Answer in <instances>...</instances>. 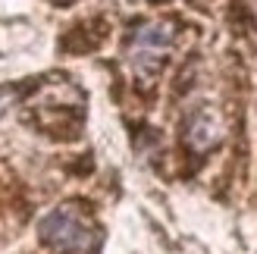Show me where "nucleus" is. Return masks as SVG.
Here are the masks:
<instances>
[{
  "mask_svg": "<svg viewBox=\"0 0 257 254\" xmlns=\"http://www.w3.org/2000/svg\"><path fill=\"white\" fill-rule=\"evenodd\" d=\"M38 232H41L44 245L63 254H91L100 242L94 220L75 204H63L57 210H50L38 226Z\"/></svg>",
  "mask_w": 257,
  "mask_h": 254,
  "instance_id": "1",
  "label": "nucleus"
},
{
  "mask_svg": "<svg viewBox=\"0 0 257 254\" xmlns=\"http://www.w3.org/2000/svg\"><path fill=\"white\" fill-rule=\"evenodd\" d=\"M16 97H19V91L16 88H4V91H0V116H4V113L16 104Z\"/></svg>",
  "mask_w": 257,
  "mask_h": 254,
  "instance_id": "2",
  "label": "nucleus"
}]
</instances>
